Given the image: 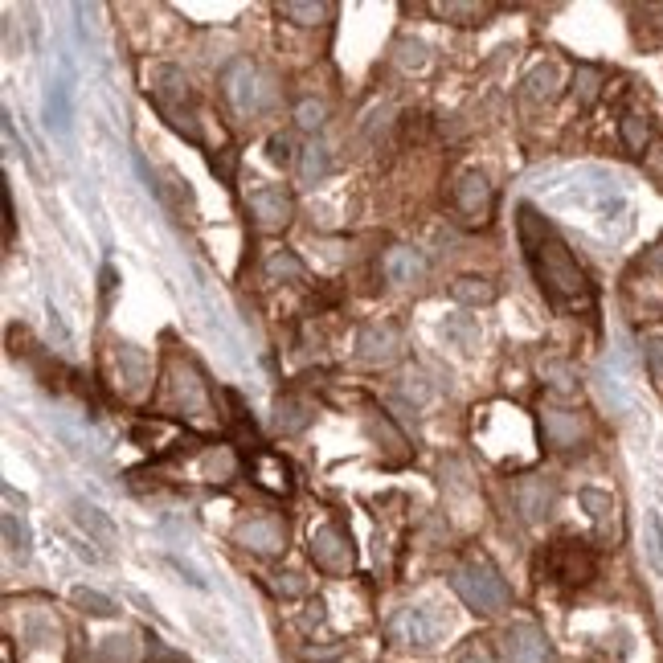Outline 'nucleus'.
I'll return each mask as SVG.
<instances>
[{
	"label": "nucleus",
	"mask_w": 663,
	"mask_h": 663,
	"mask_svg": "<svg viewBox=\"0 0 663 663\" xmlns=\"http://www.w3.org/2000/svg\"><path fill=\"white\" fill-rule=\"evenodd\" d=\"M402 393L410 397V402H426L430 385H426V377H406V381H402Z\"/></svg>",
	"instance_id": "nucleus-44"
},
{
	"label": "nucleus",
	"mask_w": 663,
	"mask_h": 663,
	"mask_svg": "<svg viewBox=\"0 0 663 663\" xmlns=\"http://www.w3.org/2000/svg\"><path fill=\"white\" fill-rule=\"evenodd\" d=\"M541 373L549 377V385H557V389H565V393L578 389V373H573L565 361H545V365H541Z\"/></svg>",
	"instance_id": "nucleus-39"
},
{
	"label": "nucleus",
	"mask_w": 663,
	"mask_h": 663,
	"mask_svg": "<svg viewBox=\"0 0 663 663\" xmlns=\"http://www.w3.org/2000/svg\"><path fill=\"white\" fill-rule=\"evenodd\" d=\"M451 586L455 594L475 610V614H500L512 602L508 582L500 578V569L488 557H467L455 573H451Z\"/></svg>",
	"instance_id": "nucleus-2"
},
{
	"label": "nucleus",
	"mask_w": 663,
	"mask_h": 663,
	"mask_svg": "<svg viewBox=\"0 0 663 663\" xmlns=\"http://www.w3.org/2000/svg\"><path fill=\"white\" fill-rule=\"evenodd\" d=\"M275 590H279L283 598H299L307 586L299 582V573H279V578H275Z\"/></svg>",
	"instance_id": "nucleus-42"
},
{
	"label": "nucleus",
	"mask_w": 663,
	"mask_h": 663,
	"mask_svg": "<svg viewBox=\"0 0 663 663\" xmlns=\"http://www.w3.org/2000/svg\"><path fill=\"white\" fill-rule=\"evenodd\" d=\"M549 573L565 586H586L598 573V557L582 541H557L549 549Z\"/></svg>",
	"instance_id": "nucleus-9"
},
{
	"label": "nucleus",
	"mask_w": 663,
	"mask_h": 663,
	"mask_svg": "<svg viewBox=\"0 0 663 663\" xmlns=\"http://www.w3.org/2000/svg\"><path fill=\"white\" fill-rule=\"evenodd\" d=\"M307 553H312L316 569L328 573V578H344V573L352 569V541H348V533L336 520L312 528V537H307Z\"/></svg>",
	"instance_id": "nucleus-5"
},
{
	"label": "nucleus",
	"mask_w": 663,
	"mask_h": 663,
	"mask_svg": "<svg viewBox=\"0 0 663 663\" xmlns=\"http://www.w3.org/2000/svg\"><path fill=\"white\" fill-rule=\"evenodd\" d=\"M221 91H226V99L238 115H258V111H267L271 99H275L271 82L258 74V66L250 58H234L226 70H221Z\"/></svg>",
	"instance_id": "nucleus-4"
},
{
	"label": "nucleus",
	"mask_w": 663,
	"mask_h": 663,
	"mask_svg": "<svg viewBox=\"0 0 663 663\" xmlns=\"http://www.w3.org/2000/svg\"><path fill=\"white\" fill-rule=\"evenodd\" d=\"M267 148H271V160H275V164H291V140H287V136H271Z\"/></svg>",
	"instance_id": "nucleus-45"
},
{
	"label": "nucleus",
	"mask_w": 663,
	"mask_h": 663,
	"mask_svg": "<svg viewBox=\"0 0 663 663\" xmlns=\"http://www.w3.org/2000/svg\"><path fill=\"white\" fill-rule=\"evenodd\" d=\"M328 172H332V152L324 144H307L303 160H299V181L303 185H320V181H328Z\"/></svg>",
	"instance_id": "nucleus-23"
},
{
	"label": "nucleus",
	"mask_w": 663,
	"mask_h": 663,
	"mask_svg": "<svg viewBox=\"0 0 663 663\" xmlns=\"http://www.w3.org/2000/svg\"><path fill=\"white\" fill-rule=\"evenodd\" d=\"M107 659H111V663H127V659H131V635L107 639Z\"/></svg>",
	"instance_id": "nucleus-41"
},
{
	"label": "nucleus",
	"mask_w": 663,
	"mask_h": 663,
	"mask_svg": "<svg viewBox=\"0 0 663 663\" xmlns=\"http://www.w3.org/2000/svg\"><path fill=\"white\" fill-rule=\"evenodd\" d=\"M459 663H496V655H492V647H488V643H479V639H475V643L459 655Z\"/></svg>",
	"instance_id": "nucleus-43"
},
{
	"label": "nucleus",
	"mask_w": 663,
	"mask_h": 663,
	"mask_svg": "<svg viewBox=\"0 0 663 663\" xmlns=\"http://www.w3.org/2000/svg\"><path fill=\"white\" fill-rule=\"evenodd\" d=\"M74 606L78 610H86V614H95V618H111L115 614V602L107 598V594H99V590H86V586H74Z\"/></svg>",
	"instance_id": "nucleus-29"
},
{
	"label": "nucleus",
	"mask_w": 663,
	"mask_h": 663,
	"mask_svg": "<svg viewBox=\"0 0 663 663\" xmlns=\"http://www.w3.org/2000/svg\"><path fill=\"white\" fill-rule=\"evenodd\" d=\"M647 140H651L647 119H643V115H627V119H623V144H627L631 152H643Z\"/></svg>",
	"instance_id": "nucleus-36"
},
{
	"label": "nucleus",
	"mask_w": 663,
	"mask_h": 663,
	"mask_svg": "<svg viewBox=\"0 0 663 663\" xmlns=\"http://www.w3.org/2000/svg\"><path fill=\"white\" fill-rule=\"evenodd\" d=\"M283 17H291L295 25H316L320 17H328L332 9L328 5H299V0H287V5H279Z\"/></svg>",
	"instance_id": "nucleus-35"
},
{
	"label": "nucleus",
	"mask_w": 663,
	"mask_h": 663,
	"mask_svg": "<svg viewBox=\"0 0 663 663\" xmlns=\"http://www.w3.org/2000/svg\"><path fill=\"white\" fill-rule=\"evenodd\" d=\"M520 246L528 254V267H533L545 299L553 307H582L590 303V279L586 271L578 267V258L569 254V246L557 238V230L549 226V221L533 209L524 205L520 209Z\"/></svg>",
	"instance_id": "nucleus-1"
},
{
	"label": "nucleus",
	"mask_w": 663,
	"mask_h": 663,
	"mask_svg": "<svg viewBox=\"0 0 663 663\" xmlns=\"http://www.w3.org/2000/svg\"><path fill=\"white\" fill-rule=\"evenodd\" d=\"M164 389L172 393V406L185 410L189 418H201L209 410V389H205V377L193 361L181 365V357L168 361V377H164Z\"/></svg>",
	"instance_id": "nucleus-6"
},
{
	"label": "nucleus",
	"mask_w": 663,
	"mask_h": 663,
	"mask_svg": "<svg viewBox=\"0 0 663 663\" xmlns=\"http://www.w3.org/2000/svg\"><path fill=\"white\" fill-rule=\"evenodd\" d=\"M385 635H389L393 643H402V647L426 651V647H434L438 635H442V618H430V610L406 606V610H397L389 623H385Z\"/></svg>",
	"instance_id": "nucleus-7"
},
{
	"label": "nucleus",
	"mask_w": 663,
	"mask_h": 663,
	"mask_svg": "<svg viewBox=\"0 0 663 663\" xmlns=\"http://www.w3.org/2000/svg\"><path fill=\"white\" fill-rule=\"evenodd\" d=\"M643 357H647V369H651V377L663 385V332H659V328L643 336Z\"/></svg>",
	"instance_id": "nucleus-37"
},
{
	"label": "nucleus",
	"mask_w": 663,
	"mask_h": 663,
	"mask_svg": "<svg viewBox=\"0 0 663 663\" xmlns=\"http://www.w3.org/2000/svg\"><path fill=\"white\" fill-rule=\"evenodd\" d=\"M234 537H238L242 549L258 553V557H275V553L287 549V528H283V520H275V516H246V520L234 528Z\"/></svg>",
	"instance_id": "nucleus-11"
},
{
	"label": "nucleus",
	"mask_w": 663,
	"mask_h": 663,
	"mask_svg": "<svg viewBox=\"0 0 663 663\" xmlns=\"http://www.w3.org/2000/svg\"><path fill=\"white\" fill-rule=\"evenodd\" d=\"M492 205H496V193H492V185H488V176H483L479 168L463 172L459 185H455V209H459L467 221H488Z\"/></svg>",
	"instance_id": "nucleus-13"
},
{
	"label": "nucleus",
	"mask_w": 663,
	"mask_h": 663,
	"mask_svg": "<svg viewBox=\"0 0 663 663\" xmlns=\"http://www.w3.org/2000/svg\"><path fill=\"white\" fill-rule=\"evenodd\" d=\"M438 332H442V340L455 344V348H463V352H471V348L479 344V324H475L471 316H447V320L438 324Z\"/></svg>",
	"instance_id": "nucleus-24"
},
{
	"label": "nucleus",
	"mask_w": 663,
	"mask_h": 663,
	"mask_svg": "<svg viewBox=\"0 0 663 663\" xmlns=\"http://www.w3.org/2000/svg\"><path fill=\"white\" fill-rule=\"evenodd\" d=\"M516 500H520L524 520L541 524V520H549V516H553L557 488H553V483H545V479H524V483H520V492H516Z\"/></svg>",
	"instance_id": "nucleus-19"
},
{
	"label": "nucleus",
	"mask_w": 663,
	"mask_h": 663,
	"mask_svg": "<svg viewBox=\"0 0 663 663\" xmlns=\"http://www.w3.org/2000/svg\"><path fill=\"white\" fill-rule=\"evenodd\" d=\"M393 50H397V66H406V70H422L426 66V46L418 37H402Z\"/></svg>",
	"instance_id": "nucleus-34"
},
{
	"label": "nucleus",
	"mask_w": 663,
	"mask_h": 663,
	"mask_svg": "<svg viewBox=\"0 0 663 663\" xmlns=\"http://www.w3.org/2000/svg\"><path fill=\"white\" fill-rule=\"evenodd\" d=\"M324 119H328V107H324L320 99H303V103L295 107V123H299L303 131H316V127H324Z\"/></svg>",
	"instance_id": "nucleus-38"
},
{
	"label": "nucleus",
	"mask_w": 663,
	"mask_h": 663,
	"mask_svg": "<svg viewBox=\"0 0 663 663\" xmlns=\"http://www.w3.org/2000/svg\"><path fill=\"white\" fill-rule=\"evenodd\" d=\"M598 91H602V70L598 66H578V70H573V95H578L582 107H594Z\"/></svg>",
	"instance_id": "nucleus-27"
},
{
	"label": "nucleus",
	"mask_w": 663,
	"mask_h": 663,
	"mask_svg": "<svg viewBox=\"0 0 663 663\" xmlns=\"http://www.w3.org/2000/svg\"><path fill=\"white\" fill-rule=\"evenodd\" d=\"M504 655H508V663H549L553 647L537 623H512L504 631Z\"/></svg>",
	"instance_id": "nucleus-12"
},
{
	"label": "nucleus",
	"mask_w": 663,
	"mask_h": 663,
	"mask_svg": "<svg viewBox=\"0 0 663 663\" xmlns=\"http://www.w3.org/2000/svg\"><path fill=\"white\" fill-rule=\"evenodd\" d=\"M451 295L463 303V307H488V303H496V283H488V279H479V275H463V279H455L451 283Z\"/></svg>",
	"instance_id": "nucleus-21"
},
{
	"label": "nucleus",
	"mask_w": 663,
	"mask_h": 663,
	"mask_svg": "<svg viewBox=\"0 0 663 663\" xmlns=\"http://www.w3.org/2000/svg\"><path fill=\"white\" fill-rule=\"evenodd\" d=\"M209 168H213V176H217V181L234 185V172H238V152H234V148H221L217 156H209Z\"/></svg>",
	"instance_id": "nucleus-40"
},
{
	"label": "nucleus",
	"mask_w": 663,
	"mask_h": 663,
	"mask_svg": "<svg viewBox=\"0 0 663 663\" xmlns=\"http://www.w3.org/2000/svg\"><path fill=\"white\" fill-rule=\"evenodd\" d=\"M21 639L33 651H50L58 643V623H54V618H46V614H33L25 623V631H21Z\"/></svg>",
	"instance_id": "nucleus-25"
},
{
	"label": "nucleus",
	"mask_w": 663,
	"mask_h": 663,
	"mask_svg": "<svg viewBox=\"0 0 663 663\" xmlns=\"http://www.w3.org/2000/svg\"><path fill=\"white\" fill-rule=\"evenodd\" d=\"M115 365H119V381L127 397H140L152 381V361L148 352H140L136 344H115Z\"/></svg>",
	"instance_id": "nucleus-16"
},
{
	"label": "nucleus",
	"mask_w": 663,
	"mask_h": 663,
	"mask_svg": "<svg viewBox=\"0 0 663 663\" xmlns=\"http://www.w3.org/2000/svg\"><path fill=\"white\" fill-rule=\"evenodd\" d=\"M541 426H545L549 447H557V451H573L586 438V422L578 414H569V410H545Z\"/></svg>",
	"instance_id": "nucleus-17"
},
{
	"label": "nucleus",
	"mask_w": 663,
	"mask_h": 663,
	"mask_svg": "<svg viewBox=\"0 0 663 663\" xmlns=\"http://www.w3.org/2000/svg\"><path fill=\"white\" fill-rule=\"evenodd\" d=\"M250 479L258 483L262 492H271V496H291L295 492V479H291V467H287V459L283 455H275V451H254V459H250Z\"/></svg>",
	"instance_id": "nucleus-14"
},
{
	"label": "nucleus",
	"mask_w": 663,
	"mask_h": 663,
	"mask_svg": "<svg viewBox=\"0 0 663 663\" xmlns=\"http://www.w3.org/2000/svg\"><path fill=\"white\" fill-rule=\"evenodd\" d=\"M5 545L13 557H29V528L17 520V512H5Z\"/></svg>",
	"instance_id": "nucleus-33"
},
{
	"label": "nucleus",
	"mask_w": 663,
	"mask_h": 663,
	"mask_svg": "<svg viewBox=\"0 0 663 663\" xmlns=\"http://www.w3.org/2000/svg\"><path fill=\"white\" fill-rule=\"evenodd\" d=\"M312 418H316V402L312 397H303V393H283L279 402H275V426L283 430V434H299V430H307L312 426Z\"/></svg>",
	"instance_id": "nucleus-18"
},
{
	"label": "nucleus",
	"mask_w": 663,
	"mask_h": 663,
	"mask_svg": "<svg viewBox=\"0 0 663 663\" xmlns=\"http://www.w3.org/2000/svg\"><path fill=\"white\" fill-rule=\"evenodd\" d=\"M152 99L160 107V115L168 119L172 131H181L185 140H201V127H197V111H193V82L185 78L181 66H156L152 74Z\"/></svg>",
	"instance_id": "nucleus-3"
},
{
	"label": "nucleus",
	"mask_w": 663,
	"mask_h": 663,
	"mask_svg": "<svg viewBox=\"0 0 663 663\" xmlns=\"http://www.w3.org/2000/svg\"><path fill=\"white\" fill-rule=\"evenodd\" d=\"M357 357L373 369H385L393 365L397 357H402V332H397V324L381 320V324H365L361 336H357Z\"/></svg>",
	"instance_id": "nucleus-10"
},
{
	"label": "nucleus",
	"mask_w": 663,
	"mask_h": 663,
	"mask_svg": "<svg viewBox=\"0 0 663 663\" xmlns=\"http://www.w3.org/2000/svg\"><path fill=\"white\" fill-rule=\"evenodd\" d=\"M46 123L58 127V131L70 127V91H66V82H58L50 91V99H46Z\"/></svg>",
	"instance_id": "nucleus-28"
},
{
	"label": "nucleus",
	"mask_w": 663,
	"mask_h": 663,
	"mask_svg": "<svg viewBox=\"0 0 663 663\" xmlns=\"http://www.w3.org/2000/svg\"><path fill=\"white\" fill-rule=\"evenodd\" d=\"M381 271H385V279H389V283H397V287H414V283H422V279H426L430 262H426V254H422V250L393 246V250L385 254V262H381Z\"/></svg>",
	"instance_id": "nucleus-15"
},
{
	"label": "nucleus",
	"mask_w": 663,
	"mask_h": 663,
	"mask_svg": "<svg viewBox=\"0 0 663 663\" xmlns=\"http://www.w3.org/2000/svg\"><path fill=\"white\" fill-rule=\"evenodd\" d=\"M651 557L663 569V524H659V516H651Z\"/></svg>",
	"instance_id": "nucleus-46"
},
{
	"label": "nucleus",
	"mask_w": 663,
	"mask_h": 663,
	"mask_svg": "<svg viewBox=\"0 0 663 663\" xmlns=\"http://www.w3.org/2000/svg\"><path fill=\"white\" fill-rule=\"evenodd\" d=\"M557 86H561L557 62H541V66L528 70V78H524V99H537V103H541V99H553Z\"/></svg>",
	"instance_id": "nucleus-22"
},
{
	"label": "nucleus",
	"mask_w": 663,
	"mask_h": 663,
	"mask_svg": "<svg viewBox=\"0 0 663 663\" xmlns=\"http://www.w3.org/2000/svg\"><path fill=\"white\" fill-rule=\"evenodd\" d=\"M70 512H74V524L82 528L86 537H95V541H99V545H107V549H115V545H119V533H115V524H111V516H107L103 508L86 504V500H74V504H70Z\"/></svg>",
	"instance_id": "nucleus-20"
},
{
	"label": "nucleus",
	"mask_w": 663,
	"mask_h": 663,
	"mask_svg": "<svg viewBox=\"0 0 663 663\" xmlns=\"http://www.w3.org/2000/svg\"><path fill=\"white\" fill-rule=\"evenodd\" d=\"M434 13L447 17V21H455V25H479L492 9H488V5H434Z\"/></svg>",
	"instance_id": "nucleus-32"
},
{
	"label": "nucleus",
	"mask_w": 663,
	"mask_h": 663,
	"mask_svg": "<svg viewBox=\"0 0 663 663\" xmlns=\"http://www.w3.org/2000/svg\"><path fill=\"white\" fill-rule=\"evenodd\" d=\"M246 209L254 217V226L267 230V234H279V230H287L291 221H295V197L287 189H279V185L254 189L250 201H246Z\"/></svg>",
	"instance_id": "nucleus-8"
},
{
	"label": "nucleus",
	"mask_w": 663,
	"mask_h": 663,
	"mask_svg": "<svg viewBox=\"0 0 663 663\" xmlns=\"http://www.w3.org/2000/svg\"><path fill=\"white\" fill-rule=\"evenodd\" d=\"M267 275L275 283H307V267L291 254V250H275L271 262H267Z\"/></svg>",
	"instance_id": "nucleus-26"
},
{
	"label": "nucleus",
	"mask_w": 663,
	"mask_h": 663,
	"mask_svg": "<svg viewBox=\"0 0 663 663\" xmlns=\"http://www.w3.org/2000/svg\"><path fill=\"white\" fill-rule=\"evenodd\" d=\"M201 467H205V475H209L213 483H230L238 463H234V451H230V447H217V451H209V455H205V463H201Z\"/></svg>",
	"instance_id": "nucleus-30"
},
{
	"label": "nucleus",
	"mask_w": 663,
	"mask_h": 663,
	"mask_svg": "<svg viewBox=\"0 0 663 663\" xmlns=\"http://www.w3.org/2000/svg\"><path fill=\"white\" fill-rule=\"evenodd\" d=\"M582 508L590 512V520H594L598 528H606V524L614 520V500H610L606 492H598V488H582Z\"/></svg>",
	"instance_id": "nucleus-31"
}]
</instances>
